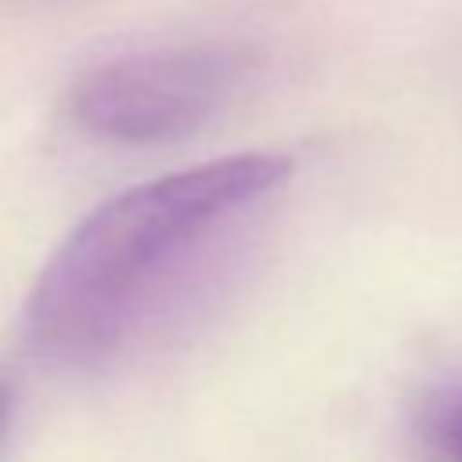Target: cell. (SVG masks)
<instances>
[{"label": "cell", "instance_id": "cell-1", "mask_svg": "<svg viewBox=\"0 0 462 462\" xmlns=\"http://www.w3.org/2000/svg\"><path fill=\"white\" fill-rule=\"evenodd\" d=\"M289 177V155L242 152L105 199L32 282L29 343L58 365L112 361L173 307L224 238Z\"/></svg>", "mask_w": 462, "mask_h": 462}, {"label": "cell", "instance_id": "cell-4", "mask_svg": "<svg viewBox=\"0 0 462 462\" xmlns=\"http://www.w3.org/2000/svg\"><path fill=\"white\" fill-rule=\"evenodd\" d=\"M11 408H14L11 390L0 383V444H4V433H7V426H11Z\"/></svg>", "mask_w": 462, "mask_h": 462}, {"label": "cell", "instance_id": "cell-3", "mask_svg": "<svg viewBox=\"0 0 462 462\" xmlns=\"http://www.w3.org/2000/svg\"><path fill=\"white\" fill-rule=\"evenodd\" d=\"M422 462H462V383L433 390L415 411Z\"/></svg>", "mask_w": 462, "mask_h": 462}, {"label": "cell", "instance_id": "cell-2", "mask_svg": "<svg viewBox=\"0 0 462 462\" xmlns=\"http://www.w3.org/2000/svg\"><path fill=\"white\" fill-rule=\"evenodd\" d=\"M245 79V58L217 43H162L83 69L65 112L76 130L108 144H166L202 130Z\"/></svg>", "mask_w": 462, "mask_h": 462}]
</instances>
